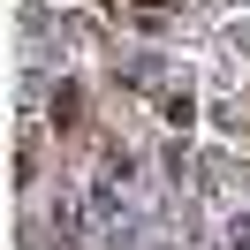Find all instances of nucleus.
I'll return each instance as SVG.
<instances>
[{
  "label": "nucleus",
  "mask_w": 250,
  "mask_h": 250,
  "mask_svg": "<svg viewBox=\"0 0 250 250\" xmlns=\"http://www.w3.org/2000/svg\"><path fill=\"white\" fill-rule=\"evenodd\" d=\"M144 8H167V0H144Z\"/></svg>",
  "instance_id": "f257e3e1"
}]
</instances>
